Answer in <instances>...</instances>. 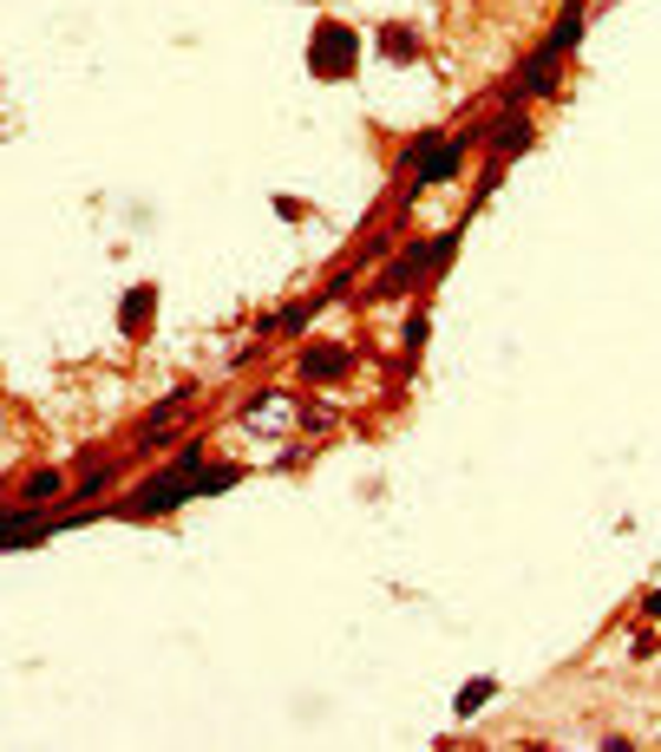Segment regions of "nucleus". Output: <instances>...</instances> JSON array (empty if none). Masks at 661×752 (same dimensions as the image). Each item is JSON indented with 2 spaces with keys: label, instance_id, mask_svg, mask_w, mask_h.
Masks as SVG:
<instances>
[{
  "label": "nucleus",
  "instance_id": "obj_1",
  "mask_svg": "<svg viewBox=\"0 0 661 752\" xmlns=\"http://www.w3.org/2000/svg\"><path fill=\"white\" fill-rule=\"evenodd\" d=\"M197 478H204V439H190L157 478H145L132 497H118V517H171L177 504L197 497Z\"/></svg>",
  "mask_w": 661,
  "mask_h": 752
},
{
  "label": "nucleus",
  "instance_id": "obj_2",
  "mask_svg": "<svg viewBox=\"0 0 661 752\" xmlns=\"http://www.w3.org/2000/svg\"><path fill=\"white\" fill-rule=\"evenodd\" d=\"M472 144H485V125H472V132H452V137H440V132H420V137H406L400 144V171H406V184L413 190H433V184H452L458 177V164L472 157Z\"/></svg>",
  "mask_w": 661,
  "mask_h": 752
},
{
  "label": "nucleus",
  "instance_id": "obj_3",
  "mask_svg": "<svg viewBox=\"0 0 661 752\" xmlns=\"http://www.w3.org/2000/svg\"><path fill=\"white\" fill-rule=\"evenodd\" d=\"M465 223H472V216H458V229H445V236H433V243H406V249L386 262V275L373 281V295H380V301H400V295H413L420 281L445 275V269H452V256H458V236H465Z\"/></svg>",
  "mask_w": 661,
  "mask_h": 752
},
{
  "label": "nucleus",
  "instance_id": "obj_4",
  "mask_svg": "<svg viewBox=\"0 0 661 752\" xmlns=\"http://www.w3.org/2000/svg\"><path fill=\"white\" fill-rule=\"evenodd\" d=\"M354 66H361V33L341 27V20H314V33H308V72L314 79H354Z\"/></svg>",
  "mask_w": 661,
  "mask_h": 752
},
{
  "label": "nucleus",
  "instance_id": "obj_5",
  "mask_svg": "<svg viewBox=\"0 0 661 752\" xmlns=\"http://www.w3.org/2000/svg\"><path fill=\"white\" fill-rule=\"evenodd\" d=\"M557 79H564V60H557L550 47H537V53H530V60H524V66L505 79V92H498V99H505V105H530V99H550V92H557Z\"/></svg>",
  "mask_w": 661,
  "mask_h": 752
},
{
  "label": "nucleus",
  "instance_id": "obj_6",
  "mask_svg": "<svg viewBox=\"0 0 661 752\" xmlns=\"http://www.w3.org/2000/svg\"><path fill=\"white\" fill-rule=\"evenodd\" d=\"M295 373L308 380V387H341L348 373H354V347L341 341H308L295 353Z\"/></svg>",
  "mask_w": 661,
  "mask_h": 752
},
{
  "label": "nucleus",
  "instance_id": "obj_7",
  "mask_svg": "<svg viewBox=\"0 0 661 752\" xmlns=\"http://www.w3.org/2000/svg\"><path fill=\"white\" fill-rule=\"evenodd\" d=\"M190 400H197L190 387H184V393H171V400H157V406L145 412V425H138V445H132V452H138V459H151V452H164V445L177 439V425H171V419H177V412L190 406Z\"/></svg>",
  "mask_w": 661,
  "mask_h": 752
},
{
  "label": "nucleus",
  "instance_id": "obj_8",
  "mask_svg": "<svg viewBox=\"0 0 661 752\" xmlns=\"http://www.w3.org/2000/svg\"><path fill=\"white\" fill-rule=\"evenodd\" d=\"M530 137H537V125H530L517 105H505V112L485 125V157H517V151H530Z\"/></svg>",
  "mask_w": 661,
  "mask_h": 752
},
{
  "label": "nucleus",
  "instance_id": "obj_9",
  "mask_svg": "<svg viewBox=\"0 0 661 752\" xmlns=\"http://www.w3.org/2000/svg\"><path fill=\"white\" fill-rule=\"evenodd\" d=\"M47 537H53V511L40 517V504H13L7 524H0V544L7 549H33V544H47Z\"/></svg>",
  "mask_w": 661,
  "mask_h": 752
},
{
  "label": "nucleus",
  "instance_id": "obj_10",
  "mask_svg": "<svg viewBox=\"0 0 661 752\" xmlns=\"http://www.w3.org/2000/svg\"><path fill=\"white\" fill-rule=\"evenodd\" d=\"M242 419H249V432H289L295 419H301V406H295L289 393H256L242 406Z\"/></svg>",
  "mask_w": 661,
  "mask_h": 752
},
{
  "label": "nucleus",
  "instance_id": "obj_11",
  "mask_svg": "<svg viewBox=\"0 0 661 752\" xmlns=\"http://www.w3.org/2000/svg\"><path fill=\"white\" fill-rule=\"evenodd\" d=\"M151 315H157V281H138V288L118 301V328H125V341H145Z\"/></svg>",
  "mask_w": 661,
  "mask_h": 752
},
{
  "label": "nucleus",
  "instance_id": "obj_12",
  "mask_svg": "<svg viewBox=\"0 0 661 752\" xmlns=\"http://www.w3.org/2000/svg\"><path fill=\"white\" fill-rule=\"evenodd\" d=\"M373 53H380L386 66H413V60H420V33H413L406 20H386V27L373 33Z\"/></svg>",
  "mask_w": 661,
  "mask_h": 752
},
{
  "label": "nucleus",
  "instance_id": "obj_13",
  "mask_svg": "<svg viewBox=\"0 0 661 752\" xmlns=\"http://www.w3.org/2000/svg\"><path fill=\"white\" fill-rule=\"evenodd\" d=\"M53 497H66V472H27V478L13 484V504H53Z\"/></svg>",
  "mask_w": 661,
  "mask_h": 752
},
{
  "label": "nucleus",
  "instance_id": "obj_14",
  "mask_svg": "<svg viewBox=\"0 0 661 752\" xmlns=\"http://www.w3.org/2000/svg\"><path fill=\"white\" fill-rule=\"evenodd\" d=\"M112 484H118V465L105 459V465H92V472H85V478L73 484V497H79V504H99V497H105Z\"/></svg>",
  "mask_w": 661,
  "mask_h": 752
},
{
  "label": "nucleus",
  "instance_id": "obj_15",
  "mask_svg": "<svg viewBox=\"0 0 661 752\" xmlns=\"http://www.w3.org/2000/svg\"><path fill=\"white\" fill-rule=\"evenodd\" d=\"M249 472L242 465H204V478H197V497H217V491H229V484H242Z\"/></svg>",
  "mask_w": 661,
  "mask_h": 752
},
{
  "label": "nucleus",
  "instance_id": "obj_16",
  "mask_svg": "<svg viewBox=\"0 0 661 752\" xmlns=\"http://www.w3.org/2000/svg\"><path fill=\"white\" fill-rule=\"evenodd\" d=\"M492 693H498V681H485V674H478V681L458 687V700H452V707H458V713H478V707H485Z\"/></svg>",
  "mask_w": 661,
  "mask_h": 752
},
{
  "label": "nucleus",
  "instance_id": "obj_17",
  "mask_svg": "<svg viewBox=\"0 0 661 752\" xmlns=\"http://www.w3.org/2000/svg\"><path fill=\"white\" fill-rule=\"evenodd\" d=\"M301 432H328L334 425V406H314V400H301V419H295Z\"/></svg>",
  "mask_w": 661,
  "mask_h": 752
},
{
  "label": "nucleus",
  "instance_id": "obj_18",
  "mask_svg": "<svg viewBox=\"0 0 661 752\" xmlns=\"http://www.w3.org/2000/svg\"><path fill=\"white\" fill-rule=\"evenodd\" d=\"M426 334H433V315H426V308H420V315H413V321H406V347H413V353H420V347H426Z\"/></svg>",
  "mask_w": 661,
  "mask_h": 752
}]
</instances>
